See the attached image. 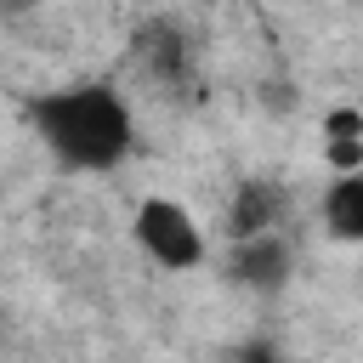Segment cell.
<instances>
[{"instance_id": "1", "label": "cell", "mask_w": 363, "mask_h": 363, "mask_svg": "<svg viewBox=\"0 0 363 363\" xmlns=\"http://www.w3.org/2000/svg\"><path fill=\"white\" fill-rule=\"evenodd\" d=\"M34 130L62 170H113L136 147V113L113 85L79 79L34 102Z\"/></svg>"}, {"instance_id": "2", "label": "cell", "mask_w": 363, "mask_h": 363, "mask_svg": "<svg viewBox=\"0 0 363 363\" xmlns=\"http://www.w3.org/2000/svg\"><path fill=\"white\" fill-rule=\"evenodd\" d=\"M130 238H136V250H142L153 267H164V272H193V267H204V255H210V238H204L199 216H193L182 199H164V193H147V199L136 204Z\"/></svg>"}, {"instance_id": "3", "label": "cell", "mask_w": 363, "mask_h": 363, "mask_svg": "<svg viewBox=\"0 0 363 363\" xmlns=\"http://www.w3.org/2000/svg\"><path fill=\"white\" fill-rule=\"evenodd\" d=\"M323 227H329L335 238H346V244L363 238V170L335 176V182L323 187Z\"/></svg>"}, {"instance_id": "4", "label": "cell", "mask_w": 363, "mask_h": 363, "mask_svg": "<svg viewBox=\"0 0 363 363\" xmlns=\"http://www.w3.org/2000/svg\"><path fill=\"white\" fill-rule=\"evenodd\" d=\"M233 267H238V278H244V284L267 289V284H278V278L289 272V244H284L278 233L244 238V244H238V255H233Z\"/></svg>"}, {"instance_id": "5", "label": "cell", "mask_w": 363, "mask_h": 363, "mask_svg": "<svg viewBox=\"0 0 363 363\" xmlns=\"http://www.w3.org/2000/svg\"><path fill=\"white\" fill-rule=\"evenodd\" d=\"M227 363H278V352H272V346H244V352H233Z\"/></svg>"}]
</instances>
